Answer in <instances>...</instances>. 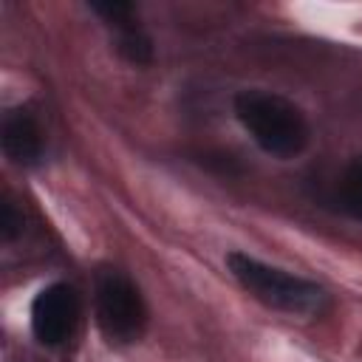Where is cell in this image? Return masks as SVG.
I'll return each instance as SVG.
<instances>
[{"label":"cell","mask_w":362,"mask_h":362,"mask_svg":"<svg viewBox=\"0 0 362 362\" xmlns=\"http://www.w3.org/2000/svg\"><path fill=\"white\" fill-rule=\"evenodd\" d=\"M235 116L252 141L274 158H294L311 141L305 113L283 93L246 88L235 96Z\"/></svg>","instance_id":"1"},{"label":"cell","mask_w":362,"mask_h":362,"mask_svg":"<svg viewBox=\"0 0 362 362\" xmlns=\"http://www.w3.org/2000/svg\"><path fill=\"white\" fill-rule=\"evenodd\" d=\"M226 269L257 303H263L269 308L297 314V317H320L331 305L328 291L322 286H317L314 280H305L286 269L269 266L246 252H229Z\"/></svg>","instance_id":"2"},{"label":"cell","mask_w":362,"mask_h":362,"mask_svg":"<svg viewBox=\"0 0 362 362\" xmlns=\"http://www.w3.org/2000/svg\"><path fill=\"white\" fill-rule=\"evenodd\" d=\"M93 308L99 331L116 342H139L147 328V303L139 286L122 269H99L93 283Z\"/></svg>","instance_id":"3"},{"label":"cell","mask_w":362,"mask_h":362,"mask_svg":"<svg viewBox=\"0 0 362 362\" xmlns=\"http://www.w3.org/2000/svg\"><path fill=\"white\" fill-rule=\"evenodd\" d=\"M82 303L71 283H51L37 291L31 303V331L40 345L57 348L68 342L79 325Z\"/></svg>","instance_id":"4"},{"label":"cell","mask_w":362,"mask_h":362,"mask_svg":"<svg viewBox=\"0 0 362 362\" xmlns=\"http://www.w3.org/2000/svg\"><path fill=\"white\" fill-rule=\"evenodd\" d=\"M0 144H3V153L14 161V164H37L45 153V133L37 122L34 113L17 107V110H8L6 119H3V130H0Z\"/></svg>","instance_id":"5"},{"label":"cell","mask_w":362,"mask_h":362,"mask_svg":"<svg viewBox=\"0 0 362 362\" xmlns=\"http://www.w3.org/2000/svg\"><path fill=\"white\" fill-rule=\"evenodd\" d=\"M337 204L354 221H362V156H356L339 175L337 184Z\"/></svg>","instance_id":"6"},{"label":"cell","mask_w":362,"mask_h":362,"mask_svg":"<svg viewBox=\"0 0 362 362\" xmlns=\"http://www.w3.org/2000/svg\"><path fill=\"white\" fill-rule=\"evenodd\" d=\"M116 51L130 62V65H147L153 62V40L139 28V25H130V28H122L116 31Z\"/></svg>","instance_id":"7"},{"label":"cell","mask_w":362,"mask_h":362,"mask_svg":"<svg viewBox=\"0 0 362 362\" xmlns=\"http://www.w3.org/2000/svg\"><path fill=\"white\" fill-rule=\"evenodd\" d=\"M90 11L99 14L107 25H113L116 31L136 25V6L124 3V0H105V3H90Z\"/></svg>","instance_id":"8"},{"label":"cell","mask_w":362,"mask_h":362,"mask_svg":"<svg viewBox=\"0 0 362 362\" xmlns=\"http://www.w3.org/2000/svg\"><path fill=\"white\" fill-rule=\"evenodd\" d=\"M20 232H23V212L11 201H3V206H0V235H3V240L11 243Z\"/></svg>","instance_id":"9"}]
</instances>
